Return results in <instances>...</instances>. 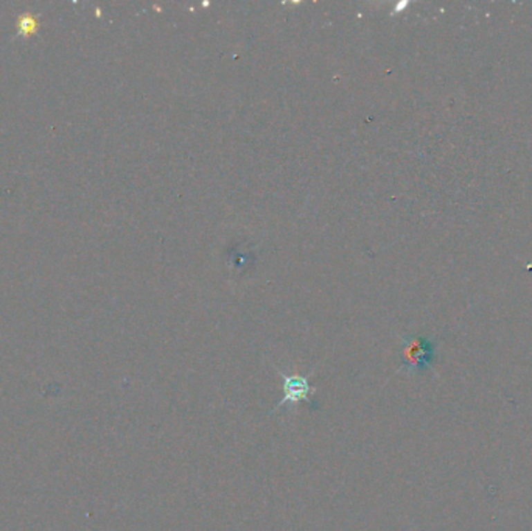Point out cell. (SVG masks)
<instances>
[{
	"mask_svg": "<svg viewBox=\"0 0 532 531\" xmlns=\"http://www.w3.org/2000/svg\"><path fill=\"white\" fill-rule=\"evenodd\" d=\"M436 360V343L433 340L421 335L403 336L402 365L398 368L400 372L408 374V376L423 374L433 370Z\"/></svg>",
	"mask_w": 532,
	"mask_h": 531,
	"instance_id": "cell-1",
	"label": "cell"
},
{
	"mask_svg": "<svg viewBox=\"0 0 532 531\" xmlns=\"http://www.w3.org/2000/svg\"><path fill=\"white\" fill-rule=\"evenodd\" d=\"M279 376L282 377V391H284V397L282 401L275 405V407L269 411V415L277 413L279 410L288 407L290 411H294L300 402L309 404L311 408H316L315 402L311 401L310 396L313 395V388L310 385V376L313 372L302 376V374H285L284 371H279Z\"/></svg>",
	"mask_w": 532,
	"mask_h": 531,
	"instance_id": "cell-2",
	"label": "cell"
}]
</instances>
